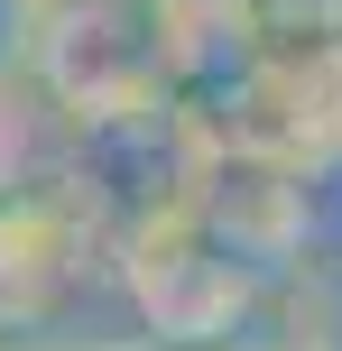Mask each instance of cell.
<instances>
[{"label": "cell", "mask_w": 342, "mask_h": 351, "mask_svg": "<svg viewBox=\"0 0 342 351\" xmlns=\"http://www.w3.org/2000/svg\"><path fill=\"white\" fill-rule=\"evenodd\" d=\"M37 351H167L148 333H84V342H37Z\"/></svg>", "instance_id": "obj_3"}, {"label": "cell", "mask_w": 342, "mask_h": 351, "mask_svg": "<svg viewBox=\"0 0 342 351\" xmlns=\"http://www.w3.org/2000/svg\"><path fill=\"white\" fill-rule=\"evenodd\" d=\"M241 351H287V342H241Z\"/></svg>", "instance_id": "obj_5"}, {"label": "cell", "mask_w": 342, "mask_h": 351, "mask_svg": "<svg viewBox=\"0 0 342 351\" xmlns=\"http://www.w3.org/2000/svg\"><path fill=\"white\" fill-rule=\"evenodd\" d=\"M47 10H74V0H47Z\"/></svg>", "instance_id": "obj_6"}, {"label": "cell", "mask_w": 342, "mask_h": 351, "mask_svg": "<svg viewBox=\"0 0 342 351\" xmlns=\"http://www.w3.org/2000/svg\"><path fill=\"white\" fill-rule=\"evenodd\" d=\"M47 0H0V102L37 93V65H47Z\"/></svg>", "instance_id": "obj_2"}, {"label": "cell", "mask_w": 342, "mask_h": 351, "mask_svg": "<svg viewBox=\"0 0 342 351\" xmlns=\"http://www.w3.org/2000/svg\"><path fill=\"white\" fill-rule=\"evenodd\" d=\"M0 351H37V342H10V333H0Z\"/></svg>", "instance_id": "obj_4"}, {"label": "cell", "mask_w": 342, "mask_h": 351, "mask_svg": "<svg viewBox=\"0 0 342 351\" xmlns=\"http://www.w3.org/2000/svg\"><path fill=\"white\" fill-rule=\"evenodd\" d=\"M278 342H287V351H342V259H324V268H287Z\"/></svg>", "instance_id": "obj_1"}]
</instances>
